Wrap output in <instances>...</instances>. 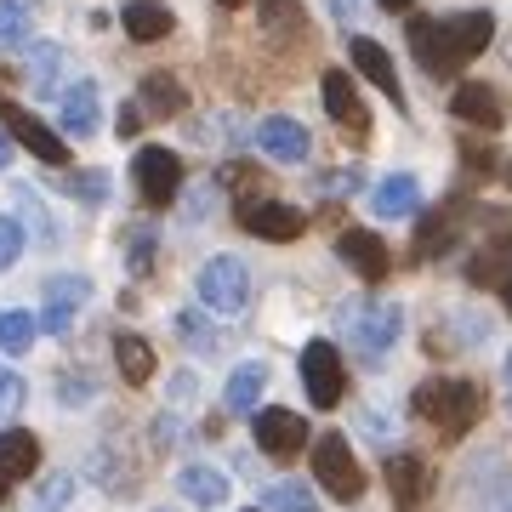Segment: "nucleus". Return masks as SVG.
<instances>
[{"label": "nucleus", "instance_id": "39448f33", "mask_svg": "<svg viewBox=\"0 0 512 512\" xmlns=\"http://www.w3.org/2000/svg\"><path fill=\"white\" fill-rule=\"evenodd\" d=\"M251 302V274L239 256H211L200 268V308L205 313H245Z\"/></svg>", "mask_w": 512, "mask_h": 512}, {"label": "nucleus", "instance_id": "a18cd8bd", "mask_svg": "<svg viewBox=\"0 0 512 512\" xmlns=\"http://www.w3.org/2000/svg\"><path fill=\"white\" fill-rule=\"evenodd\" d=\"M171 444H177V421L154 416V450H171Z\"/></svg>", "mask_w": 512, "mask_h": 512}, {"label": "nucleus", "instance_id": "de8ad7c7", "mask_svg": "<svg viewBox=\"0 0 512 512\" xmlns=\"http://www.w3.org/2000/svg\"><path fill=\"white\" fill-rule=\"evenodd\" d=\"M501 382H507V410H512V353H507V365H501Z\"/></svg>", "mask_w": 512, "mask_h": 512}, {"label": "nucleus", "instance_id": "cd10ccee", "mask_svg": "<svg viewBox=\"0 0 512 512\" xmlns=\"http://www.w3.org/2000/svg\"><path fill=\"white\" fill-rule=\"evenodd\" d=\"M63 63H69V57H63V46H52V40H40V46H29V92L35 97H52L57 92V80H63Z\"/></svg>", "mask_w": 512, "mask_h": 512}, {"label": "nucleus", "instance_id": "393cba45", "mask_svg": "<svg viewBox=\"0 0 512 512\" xmlns=\"http://www.w3.org/2000/svg\"><path fill=\"white\" fill-rule=\"evenodd\" d=\"M177 490H183V501H194V507H222L228 501V478L217 473V467H205V461H194V467H183L177 473Z\"/></svg>", "mask_w": 512, "mask_h": 512}, {"label": "nucleus", "instance_id": "4468645a", "mask_svg": "<svg viewBox=\"0 0 512 512\" xmlns=\"http://www.w3.org/2000/svg\"><path fill=\"white\" fill-rule=\"evenodd\" d=\"M35 467H40V439H35V433H23V427L0 433V501L18 490Z\"/></svg>", "mask_w": 512, "mask_h": 512}, {"label": "nucleus", "instance_id": "1a4fd4ad", "mask_svg": "<svg viewBox=\"0 0 512 512\" xmlns=\"http://www.w3.org/2000/svg\"><path fill=\"white\" fill-rule=\"evenodd\" d=\"M251 433H256V450H262V456L291 461L296 450L308 444V421L296 416V410H256Z\"/></svg>", "mask_w": 512, "mask_h": 512}, {"label": "nucleus", "instance_id": "f257e3e1", "mask_svg": "<svg viewBox=\"0 0 512 512\" xmlns=\"http://www.w3.org/2000/svg\"><path fill=\"white\" fill-rule=\"evenodd\" d=\"M495 40L490 12H456V18H410V52L433 80H450L461 63H473Z\"/></svg>", "mask_w": 512, "mask_h": 512}, {"label": "nucleus", "instance_id": "09e8293b", "mask_svg": "<svg viewBox=\"0 0 512 512\" xmlns=\"http://www.w3.org/2000/svg\"><path fill=\"white\" fill-rule=\"evenodd\" d=\"M376 6H387V12H410V0H376Z\"/></svg>", "mask_w": 512, "mask_h": 512}, {"label": "nucleus", "instance_id": "e433bc0d", "mask_svg": "<svg viewBox=\"0 0 512 512\" xmlns=\"http://www.w3.org/2000/svg\"><path fill=\"white\" fill-rule=\"evenodd\" d=\"M74 501V478L69 473H57V478H46L35 495H29V512H63Z\"/></svg>", "mask_w": 512, "mask_h": 512}, {"label": "nucleus", "instance_id": "603ef678", "mask_svg": "<svg viewBox=\"0 0 512 512\" xmlns=\"http://www.w3.org/2000/svg\"><path fill=\"white\" fill-rule=\"evenodd\" d=\"M251 512H268V507H251Z\"/></svg>", "mask_w": 512, "mask_h": 512}, {"label": "nucleus", "instance_id": "f03ea898", "mask_svg": "<svg viewBox=\"0 0 512 512\" xmlns=\"http://www.w3.org/2000/svg\"><path fill=\"white\" fill-rule=\"evenodd\" d=\"M410 410H416L421 421H433L444 439H461V433L484 416V393H478V382L439 376V382H421L416 393H410Z\"/></svg>", "mask_w": 512, "mask_h": 512}, {"label": "nucleus", "instance_id": "2f4dec72", "mask_svg": "<svg viewBox=\"0 0 512 512\" xmlns=\"http://www.w3.org/2000/svg\"><path fill=\"white\" fill-rule=\"evenodd\" d=\"M92 473H97V484H103L109 495H131V490H137V478H131L126 461L114 456V444H97V450H92Z\"/></svg>", "mask_w": 512, "mask_h": 512}, {"label": "nucleus", "instance_id": "6e6552de", "mask_svg": "<svg viewBox=\"0 0 512 512\" xmlns=\"http://www.w3.org/2000/svg\"><path fill=\"white\" fill-rule=\"evenodd\" d=\"M239 228L245 234H256V239H274V245H285V239H296L308 222H302V211L296 205H285V200H239Z\"/></svg>", "mask_w": 512, "mask_h": 512}, {"label": "nucleus", "instance_id": "4c0bfd02", "mask_svg": "<svg viewBox=\"0 0 512 512\" xmlns=\"http://www.w3.org/2000/svg\"><path fill=\"white\" fill-rule=\"evenodd\" d=\"M126 268L131 274H148L154 268V234L148 228H131L126 234Z\"/></svg>", "mask_w": 512, "mask_h": 512}, {"label": "nucleus", "instance_id": "c9c22d12", "mask_svg": "<svg viewBox=\"0 0 512 512\" xmlns=\"http://www.w3.org/2000/svg\"><path fill=\"white\" fill-rule=\"evenodd\" d=\"M268 512H319V501L296 478H279V484H268Z\"/></svg>", "mask_w": 512, "mask_h": 512}, {"label": "nucleus", "instance_id": "ddd939ff", "mask_svg": "<svg viewBox=\"0 0 512 512\" xmlns=\"http://www.w3.org/2000/svg\"><path fill=\"white\" fill-rule=\"evenodd\" d=\"M387 490H393V507L399 512H421L427 490H433V473H427V461L421 456H387Z\"/></svg>", "mask_w": 512, "mask_h": 512}, {"label": "nucleus", "instance_id": "4be33fe9", "mask_svg": "<svg viewBox=\"0 0 512 512\" xmlns=\"http://www.w3.org/2000/svg\"><path fill=\"white\" fill-rule=\"evenodd\" d=\"M137 103H143L154 120H171V114H183L188 109V92H183V80L177 74H143V86H137Z\"/></svg>", "mask_w": 512, "mask_h": 512}, {"label": "nucleus", "instance_id": "f3484780", "mask_svg": "<svg viewBox=\"0 0 512 512\" xmlns=\"http://www.w3.org/2000/svg\"><path fill=\"white\" fill-rule=\"evenodd\" d=\"M325 109H330V120L348 131V137H365V103H359V92H353V80H348V69H325Z\"/></svg>", "mask_w": 512, "mask_h": 512}, {"label": "nucleus", "instance_id": "7ed1b4c3", "mask_svg": "<svg viewBox=\"0 0 512 512\" xmlns=\"http://www.w3.org/2000/svg\"><path fill=\"white\" fill-rule=\"evenodd\" d=\"M399 330H404V313L393 308V302H382V296H370V302H359V308L348 313V342L365 353L370 365H382L387 353H393Z\"/></svg>", "mask_w": 512, "mask_h": 512}, {"label": "nucleus", "instance_id": "a878e982", "mask_svg": "<svg viewBox=\"0 0 512 512\" xmlns=\"http://www.w3.org/2000/svg\"><path fill=\"white\" fill-rule=\"evenodd\" d=\"M370 205H376V217H410L421 205V188L416 177H404V171H393V177H382V183L370 188Z\"/></svg>", "mask_w": 512, "mask_h": 512}, {"label": "nucleus", "instance_id": "7c9ffc66", "mask_svg": "<svg viewBox=\"0 0 512 512\" xmlns=\"http://www.w3.org/2000/svg\"><path fill=\"white\" fill-rule=\"evenodd\" d=\"M35 35V0H0V52H18Z\"/></svg>", "mask_w": 512, "mask_h": 512}, {"label": "nucleus", "instance_id": "423d86ee", "mask_svg": "<svg viewBox=\"0 0 512 512\" xmlns=\"http://www.w3.org/2000/svg\"><path fill=\"white\" fill-rule=\"evenodd\" d=\"M302 387H308V399L319 404V410H330V404H342V393H348V370H342V353H336V342H308L302 348Z\"/></svg>", "mask_w": 512, "mask_h": 512}, {"label": "nucleus", "instance_id": "8fccbe9b", "mask_svg": "<svg viewBox=\"0 0 512 512\" xmlns=\"http://www.w3.org/2000/svg\"><path fill=\"white\" fill-rule=\"evenodd\" d=\"M501 302H507V313H512V279H507V285H501Z\"/></svg>", "mask_w": 512, "mask_h": 512}, {"label": "nucleus", "instance_id": "864d4df0", "mask_svg": "<svg viewBox=\"0 0 512 512\" xmlns=\"http://www.w3.org/2000/svg\"><path fill=\"white\" fill-rule=\"evenodd\" d=\"M507 177H512V165H507Z\"/></svg>", "mask_w": 512, "mask_h": 512}, {"label": "nucleus", "instance_id": "a211bd4d", "mask_svg": "<svg viewBox=\"0 0 512 512\" xmlns=\"http://www.w3.org/2000/svg\"><path fill=\"white\" fill-rule=\"evenodd\" d=\"M348 57H353V69L365 74V80H376V92H382L387 103H404L399 69H393V57H387V46H376V40H365V35H353Z\"/></svg>", "mask_w": 512, "mask_h": 512}, {"label": "nucleus", "instance_id": "f704fd0d", "mask_svg": "<svg viewBox=\"0 0 512 512\" xmlns=\"http://www.w3.org/2000/svg\"><path fill=\"white\" fill-rule=\"evenodd\" d=\"M63 194L69 200H86V205H103L109 200V171H69L63 177Z\"/></svg>", "mask_w": 512, "mask_h": 512}, {"label": "nucleus", "instance_id": "c756f323", "mask_svg": "<svg viewBox=\"0 0 512 512\" xmlns=\"http://www.w3.org/2000/svg\"><path fill=\"white\" fill-rule=\"evenodd\" d=\"M12 205H18V222L35 234V245H57V222H52V211H46V200H40L29 183H18L12 188Z\"/></svg>", "mask_w": 512, "mask_h": 512}, {"label": "nucleus", "instance_id": "a19ab883", "mask_svg": "<svg viewBox=\"0 0 512 512\" xmlns=\"http://www.w3.org/2000/svg\"><path fill=\"white\" fill-rule=\"evenodd\" d=\"M18 404H23V376H18V370L0 365V421L18 416Z\"/></svg>", "mask_w": 512, "mask_h": 512}, {"label": "nucleus", "instance_id": "c03bdc74", "mask_svg": "<svg viewBox=\"0 0 512 512\" xmlns=\"http://www.w3.org/2000/svg\"><path fill=\"white\" fill-rule=\"evenodd\" d=\"M114 131H120V137H137V131H143V103H126L120 120H114Z\"/></svg>", "mask_w": 512, "mask_h": 512}, {"label": "nucleus", "instance_id": "3c124183", "mask_svg": "<svg viewBox=\"0 0 512 512\" xmlns=\"http://www.w3.org/2000/svg\"><path fill=\"white\" fill-rule=\"evenodd\" d=\"M222 6H239V0H222Z\"/></svg>", "mask_w": 512, "mask_h": 512}, {"label": "nucleus", "instance_id": "9b49d317", "mask_svg": "<svg viewBox=\"0 0 512 512\" xmlns=\"http://www.w3.org/2000/svg\"><path fill=\"white\" fill-rule=\"evenodd\" d=\"M0 120L12 126V137H18V143L29 148V154H35V160H46V165H69V143H63V137H57L52 126H40V120H35L29 109H18V103H6V97H0Z\"/></svg>", "mask_w": 512, "mask_h": 512}, {"label": "nucleus", "instance_id": "ea45409f", "mask_svg": "<svg viewBox=\"0 0 512 512\" xmlns=\"http://www.w3.org/2000/svg\"><path fill=\"white\" fill-rule=\"evenodd\" d=\"M57 404H92V376H80V370H74V376H57Z\"/></svg>", "mask_w": 512, "mask_h": 512}, {"label": "nucleus", "instance_id": "9d476101", "mask_svg": "<svg viewBox=\"0 0 512 512\" xmlns=\"http://www.w3.org/2000/svg\"><path fill=\"white\" fill-rule=\"evenodd\" d=\"M86 296H92V279H86V274H52V279H46V308H40V330H52V336H69L74 313L86 308Z\"/></svg>", "mask_w": 512, "mask_h": 512}, {"label": "nucleus", "instance_id": "412c9836", "mask_svg": "<svg viewBox=\"0 0 512 512\" xmlns=\"http://www.w3.org/2000/svg\"><path fill=\"white\" fill-rule=\"evenodd\" d=\"M57 120H63V131H69L74 143H86V137H92V131H97V86H92V80H74L69 92H63Z\"/></svg>", "mask_w": 512, "mask_h": 512}, {"label": "nucleus", "instance_id": "aec40b11", "mask_svg": "<svg viewBox=\"0 0 512 512\" xmlns=\"http://www.w3.org/2000/svg\"><path fill=\"white\" fill-rule=\"evenodd\" d=\"M120 23H126V35L137 40V46H154V40H165L171 29H177V18H171L165 0H126Z\"/></svg>", "mask_w": 512, "mask_h": 512}, {"label": "nucleus", "instance_id": "473e14b6", "mask_svg": "<svg viewBox=\"0 0 512 512\" xmlns=\"http://www.w3.org/2000/svg\"><path fill=\"white\" fill-rule=\"evenodd\" d=\"M35 330H40L35 313L6 308V313H0V353H29V348H35Z\"/></svg>", "mask_w": 512, "mask_h": 512}, {"label": "nucleus", "instance_id": "37998d69", "mask_svg": "<svg viewBox=\"0 0 512 512\" xmlns=\"http://www.w3.org/2000/svg\"><path fill=\"white\" fill-rule=\"evenodd\" d=\"M461 160L473 165L478 177H490V171H495V154H490V148H478V143H461Z\"/></svg>", "mask_w": 512, "mask_h": 512}, {"label": "nucleus", "instance_id": "6ab92c4d", "mask_svg": "<svg viewBox=\"0 0 512 512\" xmlns=\"http://www.w3.org/2000/svg\"><path fill=\"white\" fill-rule=\"evenodd\" d=\"M461 245V211L456 205H439L433 217L416 228V262H439Z\"/></svg>", "mask_w": 512, "mask_h": 512}, {"label": "nucleus", "instance_id": "79ce46f5", "mask_svg": "<svg viewBox=\"0 0 512 512\" xmlns=\"http://www.w3.org/2000/svg\"><path fill=\"white\" fill-rule=\"evenodd\" d=\"M313 188H319V194H348V188H359V171H319Z\"/></svg>", "mask_w": 512, "mask_h": 512}, {"label": "nucleus", "instance_id": "dca6fc26", "mask_svg": "<svg viewBox=\"0 0 512 512\" xmlns=\"http://www.w3.org/2000/svg\"><path fill=\"white\" fill-rule=\"evenodd\" d=\"M336 256H342L365 285H376V279L387 274V245H382V234H370V228H348V234L336 239Z\"/></svg>", "mask_w": 512, "mask_h": 512}, {"label": "nucleus", "instance_id": "c85d7f7f", "mask_svg": "<svg viewBox=\"0 0 512 512\" xmlns=\"http://www.w3.org/2000/svg\"><path fill=\"white\" fill-rule=\"evenodd\" d=\"M262 387H268V365H239L234 376H228V393H222V404L234 410V416H251L256 399H262Z\"/></svg>", "mask_w": 512, "mask_h": 512}, {"label": "nucleus", "instance_id": "b1692460", "mask_svg": "<svg viewBox=\"0 0 512 512\" xmlns=\"http://www.w3.org/2000/svg\"><path fill=\"white\" fill-rule=\"evenodd\" d=\"M467 279H473L478 291H490V285H507L512 279V234H495L484 251L467 262Z\"/></svg>", "mask_w": 512, "mask_h": 512}, {"label": "nucleus", "instance_id": "58836bf2", "mask_svg": "<svg viewBox=\"0 0 512 512\" xmlns=\"http://www.w3.org/2000/svg\"><path fill=\"white\" fill-rule=\"evenodd\" d=\"M23 256V222L18 217H0V274Z\"/></svg>", "mask_w": 512, "mask_h": 512}, {"label": "nucleus", "instance_id": "f8f14e48", "mask_svg": "<svg viewBox=\"0 0 512 512\" xmlns=\"http://www.w3.org/2000/svg\"><path fill=\"white\" fill-rule=\"evenodd\" d=\"M256 148L279 165H302L313 143H308V126H296L291 114H268V120L256 126Z\"/></svg>", "mask_w": 512, "mask_h": 512}, {"label": "nucleus", "instance_id": "bb28decb", "mask_svg": "<svg viewBox=\"0 0 512 512\" xmlns=\"http://www.w3.org/2000/svg\"><path fill=\"white\" fill-rule=\"evenodd\" d=\"M114 365H120V376H126L131 387H143L148 376H154V348H148L137 330H120V336H114Z\"/></svg>", "mask_w": 512, "mask_h": 512}, {"label": "nucleus", "instance_id": "5701e85b", "mask_svg": "<svg viewBox=\"0 0 512 512\" xmlns=\"http://www.w3.org/2000/svg\"><path fill=\"white\" fill-rule=\"evenodd\" d=\"M256 18L268 40H308V12L302 0H256Z\"/></svg>", "mask_w": 512, "mask_h": 512}, {"label": "nucleus", "instance_id": "2eb2a0df", "mask_svg": "<svg viewBox=\"0 0 512 512\" xmlns=\"http://www.w3.org/2000/svg\"><path fill=\"white\" fill-rule=\"evenodd\" d=\"M450 114H456L461 126H478V131H495L501 120H507V109H501V92H495V86H484V80H467V86H456V97H450Z\"/></svg>", "mask_w": 512, "mask_h": 512}, {"label": "nucleus", "instance_id": "20e7f679", "mask_svg": "<svg viewBox=\"0 0 512 512\" xmlns=\"http://www.w3.org/2000/svg\"><path fill=\"white\" fill-rule=\"evenodd\" d=\"M313 478H319L336 501H359V495H365V473H359V461H353L342 433H319V439H313Z\"/></svg>", "mask_w": 512, "mask_h": 512}, {"label": "nucleus", "instance_id": "0eeeda50", "mask_svg": "<svg viewBox=\"0 0 512 512\" xmlns=\"http://www.w3.org/2000/svg\"><path fill=\"white\" fill-rule=\"evenodd\" d=\"M131 177H137L143 205H171L177 188H183V160H177L171 148H143V154L131 160Z\"/></svg>", "mask_w": 512, "mask_h": 512}, {"label": "nucleus", "instance_id": "49530a36", "mask_svg": "<svg viewBox=\"0 0 512 512\" xmlns=\"http://www.w3.org/2000/svg\"><path fill=\"white\" fill-rule=\"evenodd\" d=\"M6 165H12V137L0 131V171H6Z\"/></svg>", "mask_w": 512, "mask_h": 512}, {"label": "nucleus", "instance_id": "72a5a7b5", "mask_svg": "<svg viewBox=\"0 0 512 512\" xmlns=\"http://www.w3.org/2000/svg\"><path fill=\"white\" fill-rule=\"evenodd\" d=\"M177 336H183L194 353H217L222 348V336H217V325L205 319V313H194V308H183L177 313Z\"/></svg>", "mask_w": 512, "mask_h": 512}]
</instances>
